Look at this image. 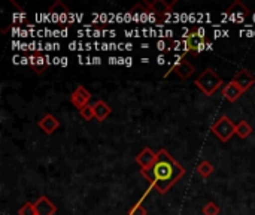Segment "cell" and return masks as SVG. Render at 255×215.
Returning <instances> with one entry per match:
<instances>
[{
  "instance_id": "cell-1",
  "label": "cell",
  "mask_w": 255,
  "mask_h": 215,
  "mask_svg": "<svg viewBox=\"0 0 255 215\" xmlns=\"http://www.w3.org/2000/svg\"><path fill=\"white\" fill-rule=\"evenodd\" d=\"M140 175L149 183V190L166 195L185 175V168L173 159V156L161 148L157 153L155 165L148 171H140Z\"/></svg>"
},
{
  "instance_id": "cell-2",
  "label": "cell",
  "mask_w": 255,
  "mask_h": 215,
  "mask_svg": "<svg viewBox=\"0 0 255 215\" xmlns=\"http://www.w3.org/2000/svg\"><path fill=\"white\" fill-rule=\"evenodd\" d=\"M194 84L196 87L208 97L214 96L220 88L221 85L224 84L223 82V78L215 72V69L212 67H206L196 79H194Z\"/></svg>"
},
{
  "instance_id": "cell-3",
  "label": "cell",
  "mask_w": 255,
  "mask_h": 215,
  "mask_svg": "<svg viewBox=\"0 0 255 215\" xmlns=\"http://www.w3.org/2000/svg\"><path fill=\"white\" fill-rule=\"evenodd\" d=\"M206 46H209V43L206 42V31L203 27L194 28L184 37V52H187V54L197 55V54L203 52V49H206Z\"/></svg>"
},
{
  "instance_id": "cell-4",
  "label": "cell",
  "mask_w": 255,
  "mask_h": 215,
  "mask_svg": "<svg viewBox=\"0 0 255 215\" xmlns=\"http://www.w3.org/2000/svg\"><path fill=\"white\" fill-rule=\"evenodd\" d=\"M211 130L221 142H227L236 135V124L227 115H223L212 124Z\"/></svg>"
},
{
  "instance_id": "cell-5",
  "label": "cell",
  "mask_w": 255,
  "mask_h": 215,
  "mask_svg": "<svg viewBox=\"0 0 255 215\" xmlns=\"http://www.w3.org/2000/svg\"><path fill=\"white\" fill-rule=\"evenodd\" d=\"M170 72H175L178 78H181V79L185 81V79L191 78V75L196 72V67H194L185 57H181V58H178V60L175 61V64L172 66ZM170 72H169V73H170ZM169 73H167V75H169ZM167 75H164V78H167Z\"/></svg>"
},
{
  "instance_id": "cell-6",
  "label": "cell",
  "mask_w": 255,
  "mask_h": 215,
  "mask_svg": "<svg viewBox=\"0 0 255 215\" xmlns=\"http://www.w3.org/2000/svg\"><path fill=\"white\" fill-rule=\"evenodd\" d=\"M175 4H176V0H172V1H167V0H151V1H146V6H148L149 12H152L158 18H164L166 15H169Z\"/></svg>"
},
{
  "instance_id": "cell-7",
  "label": "cell",
  "mask_w": 255,
  "mask_h": 215,
  "mask_svg": "<svg viewBox=\"0 0 255 215\" xmlns=\"http://www.w3.org/2000/svg\"><path fill=\"white\" fill-rule=\"evenodd\" d=\"M90 100H91V93L84 85H78L70 96V103L75 108H78V111H81L82 108L90 105Z\"/></svg>"
},
{
  "instance_id": "cell-8",
  "label": "cell",
  "mask_w": 255,
  "mask_h": 215,
  "mask_svg": "<svg viewBox=\"0 0 255 215\" xmlns=\"http://www.w3.org/2000/svg\"><path fill=\"white\" fill-rule=\"evenodd\" d=\"M232 81H235V82L241 87V90L245 93V91H248V90L255 84V76L248 70V69L242 67V69H239V70L236 72V75L233 76Z\"/></svg>"
},
{
  "instance_id": "cell-9",
  "label": "cell",
  "mask_w": 255,
  "mask_h": 215,
  "mask_svg": "<svg viewBox=\"0 0 255 215\" xmlns=\"http://www.w3.org/2000/svg\"><path fill=\"white\" fill-rule=\"evenodd\" d=\"M157 162V153H154L151 148H143L137 156H136V163L140 166V171H148L151 169Z\"/></svg>"
},
{
  "instance_id": "cell-10",
  "label": "cell",
  "mask_w": 255,
  "mask_h": 215,
  "mask_svg": "<svg viewBox=\"0 0 255 215\" xmlns=\"http://www.w3.org/2000/svg\"><path fill=\"white\" fill-rule=\"evenodd\" d=\"M250 12H251V10L244 4L241 0L233 1L232 6L227 9V15H229V18L233 19V21H244V19H247V18L250 16Z\"/></svg>"
},
{
  "instance_id": "cell-11",
  "label": "cell",
  "mask_w": 255,
  "mask_h": 215,
  "mask_svg": "<svg viewBox=\"0 0 255 215\" xmlns=\"http://www.w3.org/2000/svg\"><path fill=\"white\" fill-rule=\"evenodd\" d=\"M221 94L223 97L230 102V103H235L236 100H239V97L244 94V91L241 90V87L235 82V81H230L229 84H226L221 90Z\"/></svg>"
},
{
  "instance_id": "cell-12",
  "label": "cell",
  "mask_w": 255,
  "mask_h": 215,
  "mask_svg": "<svg viewBox=\"0 0 255 215\" xmlns=\"http://www.w3.org/2000/svg\"><path fill=\"white\" fill-rule=\"evenodd\" d=\"M34 210L37 215H54L57 213V207L46 196H40L34 202Z\"/></svg>"
},
{
  "instance_id": "cell-13",
  "label": "cell",
  "mask_w": 255,
  "mask_h": 215,
  "mask_svg": "<svg viewBox=\"0 0 255 215\" xmlns=\"http://www.w3.org/2000/svg\"><path fill=\"white\" fill-rule=\"evenodd\" d=\"M37 126L40 127V130L46 135H52L58 127H60V121L52 115V114H46L42 117V120L37 123Z\"/></svg>"
},
{
  "instance_id": "cell-14",
  "label": "cell",
  "mask_w": 255,
  "mask_h": 215,
  "mask_svg": "<svg viewBox=\"0 0 255 215\" xmlns=\"http://www.w3.org/2000/svg\"><path fill=\"white\" fill-rule=\"evenodd\" d=\"M93 108H94V117H96V120L97 121H105L111 114H112V108L105 102V100H97L94 105H93Z\"/></svg>"
},
{
  "instance_id": "cell-15",
  "label": "cell",
  "mask_w": 255,
  "mask_h": 215,
  "mask_svg": "<svg viewBox=\"0 0 255 215\" xmlns=\"http://www.w3.org/2000/svg\"><path fill=\"white\" fill-rule=\"evenodd\" d=\"M28 63H30V66L33 67V70H34L37 75H42L43 70H45V67H46V61H45V58H43L40 54L31 55V57L28 58Z\"/></svg>"
},
{
  "instance_id": "cell-16",
  "label": "cell",
  "mask_w": 255,
  "mask_h": 215,
  "mask_svg": "<svg viewBox=\"0 0 255 215\" xmlns=\"http://www.w3.org/2000/svg\"><path fill=\"white\" fill-rule=\"evenodd\" d=\"M48 13H49L51 16H61V18H63V16H67L69 9H67V6H66L63 1L57 0V1L52 3V6L49 7Z\"/></svg>"
},
{
  "instance_id": "cell-17",
  "label": "cell",
  "mask_w": 255,
  "mask_h": 215,
  "mask_svg": "<svg viewBox=\"0 0 255 215\" xmlns=\"http://www.w3.org/2000/svg\"><path fill=\"white\" fill-rule=\"evenodd\" d=\"M251 133H253V127H251V124L247 120H242V121H239L236 124V135L241 139H247Z\"/></svg>"
},
{
  "instance_id": "cell-18",
  "label": "cell",
  "mask_w": 255,
  "mask_h": 215,
  "mask_svg": "<svg viewBox=\"0 0 255 215\" xmlns=\"http://www.w3.org/2000/svg\"><path fill=\"white\" fill-rule=\"evenodd\" d=\"M214 165L211 163V162H208V160H203V162H200L199 163V166H197V174L202 177V178H209L212 174H214Z\"/></svg>"
},
{
  "instance_id": "cell-19",
  "label": "cell",
  "mask_w": 255,
  "mask_h": 215,
  "mask_svg": "<svg viewBox=\"0 0 255 215\" xmlns=\"http://www.w3.org/2000/svg\"><path fill=\"white\" fill-rule=\"evenodd\" d=\"M220 213H221V210L215 202H208L203 207V214L205 215H220Z\"/></svg>"
},
{
  "instance_id": "cell-20",
  "label": "cell",
  "mask_w": 255,
  "mask_h": 215,
  "mask_svg": "<svg viewBox=\"0 0 255 215\" xmlns=\"http://www.w3.org/2000/svg\"><path fill=\"white\" fill-rule=\"evenodd\" d=\"M79 115H81L85 121H91L93 118H96V117H94V108H93V105H87L85 108H82V109L79 111Z\"/></svg>"
},
{
  "instance_id": "cell-21",
  "label": "cell",
  "mask_w": 255,
  "mask_h": 215,
  "mask_svg": "<svg viewBox=\"0 0 255 215\" xmlns=\"http://www.w3.org/2000/svg\"><path fill=\"white\" fill-rule=\"evenodd\" d=\"M18 215H37L34 210V204H25L22 208H19Z\"/></svg>"
},
{
  "instance_id": "cell-22",
  "label": "cell",
  "mask_w": 255,
  "mask_h": 215,
  "mask_svg": "<svg viewBox=\"0 0 255 215\" xmlns=\"http://www.w3.org/2000/svg\"><path fill=\"white\" fill-rule=\"evenodd\" d=\"M146 210H145V207H142L140 204H136L133 208H130L128 210V215H146Z\"/></svg>"
}]
</instances>
